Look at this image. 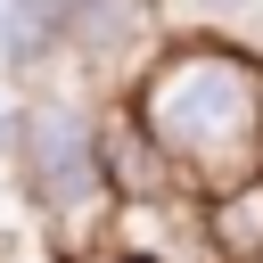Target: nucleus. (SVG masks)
<instances>
[{
	"instance_id": "f257e3e1",
	"label": "nucleus",
	"mask_w": 263,
	"mask_h": 263,
	"mask_svg": "<svg viewBox=\"0 0 263 263\" xmlns=\"http://www.w3.org/2000/svg\"><path fill=\"white\" fill-rule=\"evenodd\" d=\"M132 123L173 156L189 197H222L238 181H263V49L197 25L173 33L148 74L123 90Z\"/></svg>"
},
{
	"instance_id": "f03ea898",
	"label": "nucleus",
	"mask_w": 263,
	"mask_h": 263,
	"mask_svg": "<svg viewBox=\"0 0 263 263\" xmlns=\"http://www.w3.org/2000/svg\"><path fill=\"white\" fill-rule=\"evenodd\" d=\"M8 164H16V189H25L33 222L49 230V255L58 263H90V255L115 247L123 205H115V189L99 173V115L82 99H58V90L25 99L16 107Z\"/></svg>"
},
{
	"instance_id": "7ed1b4c3",
	"label": "nucleus",
	"mask_w": 263,
	"mask_h": 263,
	"mask_svg": "<svg viewBox=\"0 0 263 263\" xmlns=\"http://www.w3.org/2000/svg\"><path fill=\"white\" fill-rule=\"evenodd\" d=\"M164 0H66V58L99 82H115V99L148 74V58L164 49Z\"/></svg>"
},
{
	"instance_id": "20e7f679",
	"label": "nucleus",
	"mask_w": 263,
	"mask_h": 263,
	"mask_svg": "<svg viewBox=\"0 0 263 263\" xmlns=\"http://www.w3.org/2000/svg\"><path fill=\"white\" fill-rule=\"evenodd\" d=\"M99 173H107V189H115V205H123V222H140V214H189L197 197H189V181L173 173V156L132 123V107L115 99V107H99Z\"/></svg>"
},
{
	"instance_id": "39448f33",
	"label": "nucleus",
	"mask_w": 263,
	"mask_h": 263,
	"mask_svg": "<svg viewBox=\"0 0 263 263\" xmlns=\"http://www.w3.org/2000/svg\"><path fill=\"white\" fill-rule=\"evenodd\" d=\"M197 238H205L214 263H263V181L197 197Z\"/></svg>"
},
{
	"instance_id": "423d86ee",
	"label": "nucleus",
	"mask_w": 263,
	"mask_h": 263,
	"mask_svg": "<svg viewBox=\"0 0 263 263\" xmlns=\"http://www.w3.org/2000/svg\"><path fill=\"white\" fill-rule=\"evenodd\" d=\"M49 58H66V0H0V66L33 82Z\"/></svg>"
},
{
	"instance_id": "0eeeda50",
	"label": "nucleus",
	"mask_w": 263,
	"mask_h": 263,
	"mask_svg": "<svg viewBox=\"0 0 263 263\" xmlns=\"http://www.w3.org/2000/svg\"><path fill=\"white\" fill-rule=\"evenodd\" d=\"M197 8H255V0H197Z\"/></svg>"
}]
</instances>
